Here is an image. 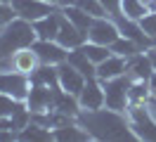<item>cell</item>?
Here are the masks:
<instances>
[{"label": "cell", "mask_w": 156, "mask_h": 142, "mask_svg": "<svg viewBox=\"0 0 156 142\" xmlns=\"http://www.w3.org/2000/svg\"><path fill=\"white\" fill-rule=\"evenodd\" d=\"M76 121L90 133L92 140H116V142L137 140L130 123H128L126 111H116V109H109V107L92 109V111L80 109Z\"/></svg>", "instance_id": "cell-1"}, {"label": "cell", "mask_w": 156, "mask_h": 142, "mask_svg": "<svg viewBox=\"0 0 156 142\" xmlns=\"http://www.w3.org/2000/svg\"><path fill=\"white\" fill-rule=\"evenodd\" d=\"M36 40L38 36H36L33 24L21 17H14L0 28V55H12L21 47H31Z\"/></svg>", "instance_id": "cell-2"}, {"label": "cell", "mask_w": 156, "mask_h": 142, "mask_svg": "<svg viewBox=\"0 0 156 142\" xmlns=\"http://www.w3.org/2000/svg\"><path fill=\"white\" fill-rule=\"evenodd\" d=\"M126 116L137 140L156 142V116L149 111L147 104H130L126 109Z\"/></svg>", "instance_id": "cell-3"}, {"label": "cell", "mask_w": 156, "mask_h": 142, "mask_svg": "<svg viewBox=\"0 0 156 142\" xmlns=\"http://www.w3.org/2000/svg\"><path fill=\"white\" fill-rule=\"evenodd\" d=\"M102 88H104V107L109 109H116V111H126L130 107V97H128V88H130V76H116V78H109V81H102Z\"/></svg>", "instance_id": "cell-4"}, {"label": "cell", "mask_w": 156, "mask_h": 142, "mask_svg": "<svg viewBox=\"0 0 156 142\" xmlns=\"http://www.w3.org/2000/svg\"><path fill=\"white\" fill-rule=\"evenodd\" d=\"M31 76L19 74V71H0V93L12 95L14 100L19 102H26L31 90Z\"/></svg>", "instance_id": "cell-5"}, {"label": "cell", "mask_w": 156, "mask_h": 142, "mask_svg": "<svg viewBox=\"0 0 156 142\" xmlns=\"http://www.w3.org/2000/svg\"><path fill=\"white\" fill-rule=\"evenodd\" d=\"M12 9H14V14L21 19H26V21H38V19L48 17L52 14L57 5L55 2H50V0H14L12 2Z\"/></svg>", "instance_id": "cell-6"}, {"label": "cell", "mask_w": 156, "mask_h": 142, "mask_svg": "<svg viewBox=\"0 0 156 142\" xmlns=\"http://www.w3.org/2000/svg\"><path fill=\"white\" fill-rule=\"evenodd\" d=\"M118 36H121L118 24H116V19H111V17L92 19V24H90V28H88V40L90 43H99V45L111 47Z\"/></svg>", "instance_id": "cell-7"}, {"label": "cell", "mask_w": 156, "mask_h": 142, "mask_svg": "<svg viewBox=\"0 0 156 142\" xmlns=\"http://www.w3.org/2000/svg\"><path fill=\"white\" fill-rule=\"evenodd\" d=\"M55 102V88L52 85H43V83H33L26 97V109L31 114H40V111H50Z\"/></svg>", "instance_id": "cell-8"}, {"label": "cell", "mask_w": 156, "mask_h": 142, "mask_svg": "<svg viewBox=\"0 0 156 142\" xmlns=\"http://www.w3.org/2000/svg\"><path fill=\"white\" fill-rule=\"evenodd\" d=\"M31 47L36 50L40 64L57 66V64H62V62H66V57H69V50L64 45H59L57 40H43V38H38Z\"/></svg>", "instance_id": "cell-9"}, {"label": "cell", "mask_w": 156, "mask_h": 142, "mask_svg": "<svg viewBox=\"0 0 156 142\" xmlns=\"http://www.w3.org/2000/svg\"><path fill=\"white\" fill-rule=\"evenodd\" d=\"M78 104H80V109H85V111L102 109V107L107 104L104 102V88H102V81H99L97 76L85 81L83 90H80V95H78Z\"/></svg>", "instance_id": "cell-10"}, {"label": "cell", "mask_w": 156, "mask_h": 142, "mask_svg": "<svg viewBox=\"0 0 156 142\" xmlns=\"http://www.w3.org/2000/svg\"><path fill=\"white\" fill-rule=\"evenodd\" d=\"M57 78H59V88L66 90V93H71V95H76V97L80 95L83 85H85V81H88L76 66H71L69 62L57 64Z\"/></svg>", "instance_id": "cell-11"}, {"label": "cell", "mask_w": 156, "mask_h": 142, "mask_svg": "<svg viewBox=\"0 0 156 142\" xmlns=\"http://www.w3.org/2000/svg\"><path fill=\"white\" fill-rule=\"evenodd\" d=\"M88 40V33L80 31L76 24H71L66 17H62V24H59V33H57V43L64 45L66 50H76L83 43Z\"/></svg>", "instance_id": "cell-12"}, {"label": "cell", "mask_w": 156, "mask_h": 142, "mask_svg": "<svg viewBox=\"0 0 156 142\" xmlns=\"http://www.w3.org/2000/svg\"><path fill=\"white\" fill-rule=\"evenodd\" d=\"M62 17H64V12H62V7H57L55 12H52V14H48V17L38 19V21H33L36 36L43 38V40H57L59 24H62Z\"/></svg>", "instance_id": "cell-13"}, {"label": "cell", "mask_w": 156, "mask_h": 142, "mask_svg": "<svg viewBox=\"0 0 156 142\" xmlns=\"http://www.w3.org/2000/svg\"><path fill=\"white\" fill-rule=\"evenodd\" d=\"M38 66H40V59H38V55H36L33 47H21L17 52H12V69H14V71L33 76Z\"/></svg>", "instance_id": "cell-14"}, {"label": "cell", "mask_w": 156, "mask_h": 142, "mask_svg": "<svg viewBox=\"0 0 156 142\" xmlns=\"http://www.w3.org/2000/svg\"><path fill=\"white\" fill-rule=\"evenodd\" d=\"M126 62H128L126 74L133 81H149V76L154 74V66H151V62H149V57L144 52H137V55L128 57Z\"/></svg>", "instance_id": "cell-15"}, {"label": "cell", "mask_w": 156, "mask_h": 142, "mask_svg": "<svg viewBox=\"0 0 156 142\" xmlns=\"http://www.w3.org/2000/svg\"><path fill=\"white\" fill-rule=\"evenodd\" d=\"M126 69H128L126 57L111 55V57H107L104 62H99V64H97V78H99V81H109V78L123 76V74H126Z\"/></svg>", "instance_id": "cell-16"}, {"label": "cell", "mask_w": 156, "mask_h": 142, "mask_svg": "<svg viewBox=\"0 0 156 142\" xmlns=\"http://www.w3.org/2000/svg\"><path fill=\"white\" fill-rule=\"evenodd\" d=\"M52 109H57L62 114H69V116H78L80 114V104H78V97L76 95L66 93L62 88H55V102H52Z\"/></svg>", "instance_id": "cell-17"}, {"label": "cell", "mask_w": 156, "mask_h": 142, "mask_svg": "<svg viewBox=\"0 0 156 142\" xmlns=\"http://www.w3.org/2000/svg\"><path fill=\"white\" fill-rule=\"evenodd\" d=\"M66 62H69L71 66H76V69H78L83 76H85V78H95V76H97V64H95V62H90L88 55H85L80 47H76V50H69Z\"/></svg>", "instance_id": "cell-18"}, {"label": "cell", "mask_w": 156, "mask_h": 142, "mask_svg": "<svg viewBox=\"0 0 156 142\" xmlns=\"http://www.w3.org/2000/svg\"><path fill=\"white\" fill-rule=\"evenodd\" d=\"M62 12H64V17H66L71 24H76L80 31H85V33H88L90 24H92V17H90L85 9H80L78 5H66V7H62Z\"/></svg>", "instance_id": "cell-19"}, {"label": "cell", "mask_w": 156, "mask_h": 142, "mask_svg": "<svg viewBox=\"0 0 156 142\" xmlns=\"http://www.w3.org/2000/svg\"><path fill=\"white\" fill-rule=\"evenodd\" d=\"M19 140H52V128H45L36 121H29L19 130Z\"/></svg>", "instance_id": "cell-20"}, {"label": "cell", "mask_w": 156, "mask_h": 142, "mask_svg": "<svg viewBox=\"0 0 156 142\" xmlns=\"http://www.w3.org/2000/svg\"><path fill=\"white\" fill-rule=\"evenodd\" d=\"M128 97H130V104H147L149 100H151L149 83H147V81H133V78H130Z\"/></svg>", "instance_id": "cell-21"}, {"label": "cell", "mask_w": 156, "mask_h": 142, "mask_svg": "<svg viewBox=\"0 0 156 142\" xmlns=\"http://www.w3.org/2000/svg\"><path fill=\"white\" fill-rule=\"evenodd\" d=\"M147 12H149V7H147L142 0H121V17L140 21Z\"/></svg>", "instance_id": "cell-22"}, {"label": "cell", "mask_w": 156, "mask_h": 142, "mask_svg": "<svg viewBox=\"0 0 156 142\" xmlns=\"http://www.w3.org/2000/svg\"><path fill=\"white\" fill-rule=\"evenodd\" d=\"M31 83H43V85H52V88H57V85H59L57 66H52V64H40L38 69H36V74L31 76Z\"/></svg>", "instance_id": "cell-23"}, {"label": "cell", "mask_w": 156, "mask_h": 142, "mask_svg": "<svg viewBox=\"0 0 156 142\" xmlns=\"http://www.w3.org/2000/svg\"><path fill=\"white\" fill-rule=\"evenodd\" d=\"M80 50H83V52L88 55V59H90V62H95V64H99V62H104L107 57L114 55L109 45H99V43H90V40H85V43L80 45Z\"/></svg>", "instance_id": "cell-24"}, {"label": "cell", "mask_w": 156, "mask_h": 142, "mask_svg": "<svg viewBox=\"0 0 156 142\" xmlns=\"http://www.w3.org/2000/svg\"><path fill=\"white\" fill-rule=\"evenodd\" d=\"M111 52L114 55H121V57H133V55H137V52H142V47L137 45L135 40H130V38H126V36H118L116 40H114V45H111Z\"/></svg>", "instance_id": "cell-25"}, {"label": "cell", "mask_w": 156, "mask_h": 142, "mask_svg": "<svg viewBox=\"0 0 156 142\" xmlns=\"http://www.w3.org/2000/svg\"><path fill=\"white\" fill-rule=\"evenodd\" d=\"M21 107H24V102L14 100L12 95L0 93V118H12V116H14V114L19 111Z\"/></svg>", "instance_id": "cell-26"}, {"label": "cell", "mask_w": 156, "mask_h": 142, "mask_svg": "<svg viewBox=\"0 0 156 142\" xmlns=\"http://www.w3.org/2000/svg\"><path fill=\"white\" fill-rule=\"evenodd\" d=\"M76 5L80 9H85L92 19H99V17H109L107 9H104V5L99 2V0H76Z\"/></svg>", "instance_id": "cell-27"}, {"label": "cell", "mask_w": 156, "mask_h": 142, "mask_svg": "<svg viewBox=\"0 0 156 142\" xmlns=\"http://www.w3.org/2000/svg\"><path fill=\"white\" fill-rule=\"evenodd\" d=\"M137 24L142 26V31H144L151 40H156V9H149V12H147L144 17L137 21Z\"/></svg>", "instance_id": "cell-28"}, {"label": "cell", "mask_w": 156, "mask_h": 142, "mask_svg": "<svg viewBox=\"0 0 156 142\" xmlns=\"http://www.w3.org/2000/svg\"><path fill=\"white\" fill-rule=\"evenodd\" d=\"M99 2L104 5V9H107V14L111 19L121 17V0H99Z\"/></svg>", "instance_id": "cell-29"}, {"label": "cell", "mask_w": 156, "mask_h": 142, "mask_svg": "<svg viewBox=\"0 0 156 142\" xmlns=\"http://www.w3.org/2000/svg\"><path fill=\"white\" fill-rule=\"evenodd\" d=\"M14 17H17V14H14L12 5H7V2H0V28L5 26L7 21H12Z\"/></svg>", "instance_id": "cell-30"}, {"label": "cell", "mask_w": 156, "mask_h": 142, "mask_svg": "<svg viewBox=\"0 0 156 142\" xmlns=\"http://www.w3.org/2000/svg\"><path fill=\"white\" fill-rule=\"evenodd\" d=\"M144 55L149 57V62H151V66H154V69H156V45L147 47V50H144Z\"/></svg>", "instance_id": "cell-31"}, {"label": "cell", "mask_w": 156, "mask_h": 142, "mask_svg": "<svg viewBox=\"0 0 156 142\" xmlns=\"http://www.w3.org/2000/svg\"><path fill=\"white\" fill-rule=\"evenodd\" d=\"M147 83H149V90H151V97H156V69H154V74L149 76V81H147Z\"/></svg>", "instance_id": "cell-32"}, {"label": "cell", "mask_w": 156, "mask_h": 142, "mask_svg": "<svg viewBox=\"0 0 156 142\" xmlns=\"http://www.w3.org/2000/svg\"><path fill=\"white\" fill-rule=\"evenodd\" d=\"M147 107H149V111H151V114L156 116V97H151V100L147 102Z\"/></svg>", "instance_id": "cell-33"}, {"label": "cell", "mask_w": 156, "mask_h": 142, "mask_svg": "<svg viewBox=\"0 0 156 142\" xmlns=\"http://www.w3.org/2000/svg\"><path fill=\"white\" fill-rule=\"evenodd\" d=\"M59 7H66V5H76V0H57Z\"/></svg>", "instance_id": "cell-34"}, {"label": "cell", "mask_w": 156, "mask_h": 142, "mask_svg": "<svg viewBox=\"0 0 156 142\" xmlns=\"http://www.w3.org/2000/svg\"><path fill=\"white\" fill-rule=\"evenodd\" d=\"M0 2H7V5H12V2H14V0H0Z\"/></svg>", "instance_id": "cell-35"}, {"label": "cell", "mask_w": 156, "mask_h": 142, "mask_svg": "<svg viewBox=\"0 0 156 142\" xmlns=\"http://www.w3.org/2000/svg\"><path fill=\"white\" fill-rule=\"evenodd\" d=\"M50 2H55V5H57V0H50ZM57 7H59V5H57Z\"/></svg>", "instance_id": "cell-36"}, {"label": "cell", "mask_w": 156, "mask_h": 142, "mask_svg": "<svg viewBox=\"0 0 156 142\" xmlns=\"http://www.w3.org/2000/svg\"><path fill=\"white\" fill-rule=\"evenodd\" d=\"M154 7H156V0H154Z\"/></svg>", "instance_id": "cell-37"}]
</instances>
